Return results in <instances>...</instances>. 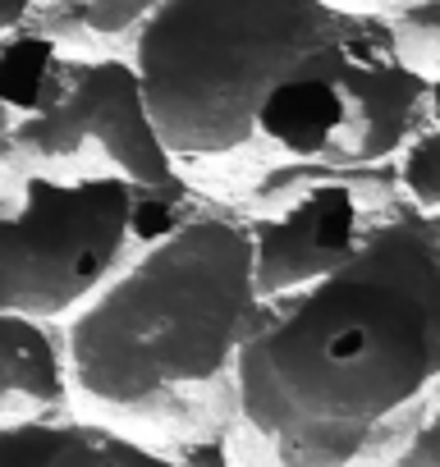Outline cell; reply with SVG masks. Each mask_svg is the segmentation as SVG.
Wrapping results in <instances>:
<instances>
[{
  "instance_id": "cell-3",
  "label": "cell",
  "mask_w": 440,
  "mask_h": 467,
  "mask_svg": "<svg viewBox=\"0 0 440 467\" xmlns=\"http://www.w3.org/2000/svg\"><path fill=\"white\" fill-rule=\"evenodd\" d=\"M253 244L235 211H197L124 262L69 321V399L170 435H225L253 326Z\"/></svg>"
},
{
  "instance_id": "cell-4",
  "label": "cell",
  "mask_w": 440,
  "mask_h": 467,
  "mask_svg": "<svg viewBox=\"0 0 440 467\" xmlns=\"http://www.w3.org/2000/svg\"><path fill=\"white\" fill-rule=\"evenodd\" d=\"M133 188L120 179L10 174L0 183V312H79L133 253Z\"/></svg>"
},
{
  "instance_id": "cell-13",
  "label": "cell",
  "mask_w": 440,
  "mask_h": 467,
  "mask_svg": "<svg viewBox=\"0 0 440 467\" xmlns=\"http://www.w3.org/2000/svg\"><path fill=\"white\" fill-rule=\"evenodd\" d=\"M385 467H440V408L426 412V417L413 426V435L390 453Z\"/></svg>"
},
{
  "instance_id": "cell-16",
  "label": "cell",
  "mask_w": 440,
  "mask_h": 467,
  "mask_svg": "<svg viewBox=\"0 0 440 467\" xmlns=\"http://www.w3.org/2000/svg\"><path fill=\"white\" fill-rule=\"evenodd\" d=\"M10 110L5 106H0V183H5L10 179Z\"/></svg>"
},
{
  "instance_id": "cell-14",
  "label": "cell",
  "mask_w": 440,
  "mask_h": 467,
  "mask_svg": "<svg viewBox=\"0 0 440 467\" xmlns=\"http://www.w3.org/2000/svg\"><path fill=\"white\" fill-rule=\"evenodd\" d=\"M321 5L335 10V15H353V19H390L399 10L422 5V0H321Z\"/></svg>"
},
{
  "instance_id": "cell-15",
  "label": "cell",
  "mask_w": 440,
  "mask_h": 467,
  "mask_svg": "<svg viewBox=\"0 0 440 467\" xmlns=\"http://www.w3.org/2000/svg\"><path fill=\"white\" fill-rule=\"evenodd\" d=\"M28 15H33V0H0V37L24 28Z\"/></svg>"
},
{
  "instance_id": "cell-8",
  "label": "cell",
  "mask_w": 440,
  "mask_h": 467,
  "mask_svg": "<svg viewBox=\"0 0 440 467\" xmlns=\"http://www.w3.org/2000/svg\"><path fill=\"white\" fill-rule=\"evenodd\" d=\"M47 467H188V462L170 458V453H161V449H152V444H142L133 435H124L120 426L65 417Z\"/></svg>"
},
{
  "instance_id": "cell-12",
  "label": "cell",
  "mask_w": 440,
  "mask_h": 467,
  "mask_svg": "<svg viewBox=\"0 0 440 467\" xmlns=\"http://www.w3.org/2000/svg\"><path fill=\"white\" fill-rule=\"evenodd\" d=\"M60 421H10L0 426V467H47L56 440H60Z\"/></svg>"
},
{
  "instance_id": "cell-9",
  "label": "cell",
  "mask_w": 440,
  "mask_h": 467,
  "mask_svg": "<svg viewBox=\"0 0 440 467\" xmlns=\"http://www.w3.org/2000/svg\"><path fill=\"white\" fill-rule=\"evenodd\" d=\"M161 0H60V5H51L37 33H47L51 42H65L69 33L88 42H115V37H133V28Z\"/></svg>"
},
{
  "instance_id": "cell-7",
  "label": "cell",
  "mask_w": 440,
  "mask_h": 467,
  "mask_svg": "<svg viewBox=\"0 0 440 467\" xmlns=\"http://www.w3.org/2000/svg\"><path fill=\"white\" fill-rule=\"evenodd\" d=\"M69 408L65 339L51 321L0 312V426L60 421Z\"/></svg>"
},
{
  "instance_id": "cell-6",
  "label": "cell",
  "mask_w": 440,
  "mask_h": 467,
  "mask_svg": "<svg viewBox=\"0 0 440 467\" xmlns=\"http://www.w3.org/2000/svg\"><path fill=\"white\" fill-rule=\"evenodd\" d=\"M394 206H399L394 170L367 165V170H326L299 183L271 211L244 215L253 244L257 303L299 294L340 271L367 239V229L385 220Z\"/></svg>"
},
{
  "instance_id": "cell-5",
  "label": "cell",
  "mask_w": 440,
  "mask_h": 467,
  "mask_svg": "<svg viewBox=\"0 0 440 467\" xmlns=\"http://www.w3.org/2000/svg\"><path fill=\"white\" fill-rule=\"evenodd\" d=\"M10 174L120 179L133 192L197 197L147 115L129 56H60L42 106L10 124Z\"/></svg>"
},
{
  "instance_id": "cell-10",
  "label": "cell",
  "mask_w": 440,
  "mask_h": 467,
  "mask_svg": "<svg viewBox=\"0 0 440 467\" xmlns=\"http://www.w3.org/2000/svg\"><path fill=\"white\" fill-rule=\"evenodd\" d=\"M394 188L417 215L440 220V129L426 124L399 147L394 165Z\"/></svg>"
},
{
  "instance_id": "cell-2",
  "label": "cell",
  "mask_w": 440,
  "mask_h": 467,
  "mask_svg": "<svg viewBox=\"0 0 440 467\" xmlns=\"http://www.w3.org/2000/svg\"><path fill=\"white\" fill-rule=\"evenodd\" d=\"M435 376L440 220L394 206L340 271L257 303L230 435L267 467H385L435 412Z\"/></svg>"
},
{
  "instance_id": "cell-11",
  "label": "cell",
  "mask_w": 440,
  "mask_h": 467,
  "mask_svg": "<svg viewBox=\"0 0 440 467\" xmlns=\"http://www.w3.org/2000/svg\"><path fill=\"white\" fill-rule=\"evenodd\" d=\"M390 28V47L399 56V65H408L413 74L435 83V65H440V0H422L413 10H399L385 19Z\"/></svg>"
},
{
  "instance_id": "cell-1",
  "label": "cell",
  "mask_w": 440,
  "mask_h": 467,
  "mask_svg": "<svg viewBox=\"0 0 440 467\" xmlns=\"http://www.w3.org/2000/svg\"><path fill=\"white\" fill-rule=\"evenodd\" d=\"M129 42L183 183L253 215L326 170L390 165L435 124V83L399 65L385 19L321 0H161Z\"/></svg>"
}]
</instances>
